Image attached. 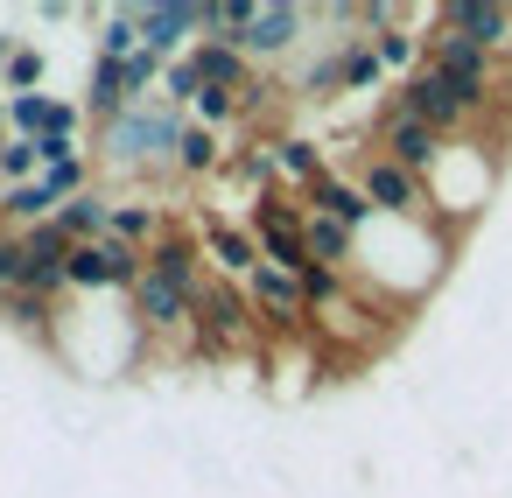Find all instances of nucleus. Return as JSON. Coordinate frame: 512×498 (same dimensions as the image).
I'll use <instances>...</instances> for the list:
<instances>
[{
	"label": "nucleus",
	"mask_w": 512,
	"mask_h": 498,
	"mask_svg": "<svg viewBox=\"0 0 512 498\" xmlns=\"http://www.w3.org/2000/svg\"><path fill=\"white\" fill-rule=\"evenodd\" d=\"M176 141H183V120H176V106H134L127 120H113L106 127V141H99V162L127 183V176H162V169H176Z\"/></svg>",
	"instance_id": "nucleus-1"
},
{
	"label": "nucleus",
	"mask_w": 512,
	"mask_h": 498,
	"mask_svg": "<svg viewBox=\"0 0 512 498\" xmlns=\"http://www.w3.org/2000/svg\"><path fill=\"white\" fill-rule=\"evenodd\" d=\"M309 29H316V15L302 8V0H274V8H253V22H246V36H239V57H246L253 71L288 64V57L309 50Z\"/></svg>",
	"instance_id": "nucleus-2"
},
{
	"label": "nucleus",
	"mask_w": 512,
	"mask_h": 498,
	"mask_svg": "<svg viewBox=\"0 0 512 498\" xmlns=\"http://www.w3.org/2000/svg\"><path fill=\"white\" fill-rule=\"evenodd\" d=\"M358 190H365V204H372L379 218H407V225H442V218H435V197H428V183H421L414 169L386 162V155H365V162H358Z\"/></svg>",
	"instance_id": "nucleus-3"
},
{
	"label": "nucleus",
	"mask_w": 512,
	"mask_h": 498,
	"mask_svg": "<svg viewBox=\"0 0 512 498\" xmlns=\"http://www.w3.org/2000/svg\"><path fill=\"white\" fill-rule=\"evenodd\" d=\"M372 155H386V162H400V169H414V176L428 183L435 162L449 155V141H442L428 120H414V113H400V106H379V120H372Z\"/></svg>",
	"instance_id": "nucleus-4"
},
{
	"label": "nucleus",
	"mask_w": 512,
	"mask_h": 498,
	"mask_svg": "<svg viewBox=\"0 0 512 498\" xmlns=\"http://www.w3.org/2000/svg\"><path fill=\"white\" fill-rule=\"evenodd\" d=\"M148 274V253H134L127 239H92V246H71V260H64V281L78 288V295H106V288H134Z\"/></svg>",
	"instance_id": "nucleus-5"
},
{
	"label": "nucleus",
	"mask_w": 512,
	"mask_h": 498,
	"mask_svg": "<svg viewBox=\"0 0 512 498\" xmlns=\"http://www.w3.org/2000/svg\"><path fill=\"white\" fill-rule=\"evenodd\" d=\"M428 29L435 36H456L470 50H491V57L512 50V8H491V0H442Z\"/></svg>",
	"instance_id": "nucleus-6"
},
{
	"label": "nucleus",
	"mask_w": 512,
	"mask_h": 498,
	"mask_svg": "<svg viewBox=\"0 0 512 498\" xmlns=\"http://www.w3.org/2000/svg\"><path fill=\"white\" fill-rule=\"evenodd\" d=\"M197 43H204V8H197V0H162V8H141V50H148V57L176 64V57H190Z\"/></svg>",
	"instance_id": "nucleus-7"
},
{
	"label": "nucleus",
	"mask_w": 512,
	"mask_h": 498,
	"mask_svg": "<svg viewBox=\"0 0 512 498\" xmlns=\"http://www.w3.org/2000/svg\"><path fill=\"white\" fill-rule=\"evenodd\" d=\"M302 204H309L316 218H330V225H344L351 239H358V232H365V225L379 218V211L365 204V190H358V176H337V169H330V176H316V183L302 190Z\"/></svg>",
	"instance_id": "nucleus-8"
},
{
	"label": "nucleus",
	"mask_w": 512,
	"mask_h": 498,
	"mask_svg": "<svg viewBox=\"0 0 512 498\" xmlns=\"http://www.w3.org/2000/svg\"><path fill=\"white\" fill-rule=\"evenodd\" d=\"M197 246H204V267H211L218 281H239V288H246V274L260 267V246H253L246 225H218V218H211Z\"/></svg>",
	"instance_id": "nucleus-9"
},
{
	"label": "nucleus",
	"mask_w": 512,
	"mask_h": 498,
	"mask_svg": "<svg viewBox=\"0 0 512 498\" xmlns=\"http://www.w3.org/2000/svg\"><path fill=\"white\" fill-rule=\"evenodd\" d=\"M85 113H92L99 127H113V120H127V113H134L127 64H113V57H99V64H92V78H85Z\"/></svg>",
	"instance_id": "nucleus-10"
},
{
	"label": "nucleus",
	"mask_w": 512,
	"mask_h": 498,
	"mask_svg": "<svg viewBox=\"0 0 512 498\" xmlns=\"http://www.w3.org/2000/svg\"><path fill=\"white\" fill-rule=\"evenodd\" d=\"M267 155H274V183L309 190L316 176H330V155H323V141H309V134H281V141H267Z\"/></svg>",
	"instance_id": "nucleus-11"
},
{
	"label": "nucleus",
	"mask_w": 512,
	"mask_h": 498,
	"mask_svg": "<svg viewBox=\"0 0 512 498\" xmlns=\"http://www.w3.org/2000/svg\"><path fill=\"white\" fill-rule=\"evenodd\" d=\"M148 274L169 281V288H183V295H197V288H204V246L183 239V232H169V239L148 253Z\"/></svg>",
	"instance_id": "nucleus-12"
},
{
	"label": "nucleus",
	"mask_w": 512,
	"mask_h": 498,
	"mask_svg": "<svg viewBox=\"0 0 512 498\" xmlns=\"http://www.w3.org/2000/svg\"><path fill=\"white\" fill-rule=\"evenodd\" d=\"M50 225H57L71 246H92V239H106V232H113V197H106V190H85V197H71Z\"/></svg>",
	"instance_id": "nucleus-13"
},
{
	"label": "nucleus",
	"mask_w": 512,
	"mask_h": 498,
	"mask_svg": "<svg viewBox=\"0 0 512 498\" xmlns=\"http://www.w3.org/2000/svg\"><path fill=\"white\" fill-rule=\"evenodd\" d=\"M302 253H309V267H344V274H351L358 239H351L344 225H330V218H316V211H309V225H302Z\"/></svg>",
	"instance_id": "nucleus-14"
},
{
	"label": "nucleus",
	"mask_w": 512,
	"mask_h": 498,
	"mask_svg": "<svg viewBox=\"0 0 512 498\" xmlns=\"http://www.w3.org/2000/svg\"><path fill=\"white\" fill-rule=\"evenodd\" d=\"M190 64H197V78H204L211 92H239V85L253 78V64H246L239 50H225V43H197Z\"/></svg>",
	"instance_id": "nucleus-15"
},
{
	"label": "nucleus",
	"mask_w": 512,
	"mask_h": 498,
	"mask_svg": "<svg viewBox=\"0 0 512 498\" xmlns=\"http://www.w3.org/2000/svg\"><path fill=\"white\" fill-rule=\"evenodd\" d=\"M99 57H113V64L141 57V8H106L99 15Z\"/></svg>",
	"instance_id": "nucleus-16"
},
{
	"label": "nucleus",
	"mask_w": 512,
	"mask_h": 498,
	"mask_svg": "<svg viewBox=\"0 0 512 498\" xmlns=\"http://www.w3.org/2000/svg\"><path fill=\"white\" fill-rule=\"evenodd\" d=\"M218 162H225L218 134H211V127H183V141H176V169H183V176H211Z\"/></svg>",
	"instance_id": "nucleus-17"
},
{
	"label": "nucleus",
	"mask_w": 512,
	"mask_h": 498,
	"mask_svg": "<svg viewBox=\"0 0 512 498\" xmlns=\"http://www.w3.org/2000/svg\"><path fill=\"white\" fill-rule=\"evenodd\" d=\"M43 176V155H36V141H0V190H22V183H36Z\"/></svg>",
	"instance_id": "nucleus-18"
},
{
	"label": "nucleus",
	"mask_w": 512,
	"mask_h": 498,
	"mask_svg": "<svg viewBox=\"0 0 512 498\" xmlns=\"http://www.w3.org/2000/svg\"><path fill=\"white\" fill-rule=\"evenodd\" d=\"M344 288H351V274H344V267H309V274H302V295H309V316H323V309H330V302H337Z\"/></svg>",
	"instance_id": "nucleus-19"
},
{
	"label": "nucleus",
	"mask_w": 512,
	"mask_h": 498,
	"mask_svg": "<svg viewBox=\"0 0 512 498\" xmlns=\"http://www.w3.org/2000/svg\"><path fill=\"white\" fill-rule=\"evenodd\" d=\"M0 85H8L15 99H29V92L43 85V50H29V43H22V50L8 57V71H0Z\"/></svg>",
	"instance_id": "nucleus-20"
},
{
	"label": "nucleus",
	"mask_w": 512,
	"mask_h": 498,
	"mask_svg": "<svg viewBox=\"0 0 512 498\" xmlns=\"http://www.w3.org/2000/svg\"><path fill=\"white\" fill-rule=\"evenodd\" d=\"M379 85H386L379 57H372V43H358V50L344 57V85H337V92H379Z\"/></svg>",
	"instance_id": "nucleus-21"
},
{
	"label": "nucleus",
	"mask_w": 512,
	"mask_h": 498,
	"mask_svg": "<svg viewBox=\"0 0 512 498\" xmlns=\"http://www.w3.org/2000/svg\"><path fill=\"white\" fill-rule=\"evenodd\" d=\"M197 92H204L197 64H190V57H176V64L162 71V106H197Z\"/></svg>",
	"instance_id": "nucleus-22"
},
{
	"label": "nucleus",
	"mask_w": 512,
	"mask_h": 498,
	"mask_svg": "<svg viewBox=\"0 0 512 498\" xmlns=\"http://www.w3.org/2000/svg\"><path fill=\"white\" fill-rule=\"evenodd\" d=\"M22 50V36H8V29H0V71H8V57Z\"/></svg>",
	"instance_id": "nucleus-23"
},
{
	"label": "nucleus",
	"mask_w": 512,
	"mask_h": 498,
	"mask_svg": "<svg viewBox=\"0 0 512 498\" xmlns=\"http://www.w3.org/2000/svg\"><path fill=\"white\" fill-rule=\"evenodd\" d=\"M0 141H8V106H0Z\"/></svg>",
	"instance_id": "nucleus-24"
}]
</instances>
